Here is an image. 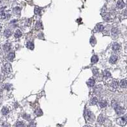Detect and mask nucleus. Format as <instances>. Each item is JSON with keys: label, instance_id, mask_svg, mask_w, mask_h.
<instances>
[{"label": "nucleus", "instance_id": "nucleus-25", "mask_svg": "<svg viewBox=\"0 0 127 127\" xmlns=\"http://www.w3.org/2000/svg\"><path fill=\"white\" fill-rule=\"evenodd\" d=\"M90 42H91V43L92 44V45H93L94 44L96 43V40L94 38V37H92L91 38V40H90Z\"/></svg>", "mask_w": 127, "mask_h": 127}, {"label": "nucleus", "instance_id": "nucleus-17", "mask_svg": "<svg viewBox=\"0 0 127 127\" xmlns=\"http://www.w3.org/2000/svg\"><path fill=\"white\" fill-rule=\"evenodd\" d=\"M104 76L105 78H110L111 74H110V73L107 71H105L104 72Z\"/></svg>", "mask_w": 127, "mask_h": 127}, {"label": "nucleus", "instance_id": "nucleus-20", "mask_svg": "<svg viewBox=\"0 0 127 127\" xmlns=\"http://www.w3.org/2000/svg\"><path fill=\"white\" fill-rule=\"evenodd\" d=\"M42 28V24L41 22H38L36 25V29H40Z\"/></svg>", "mask_w": 127, "mask_h": 127}, {"label": "nucleus", "instance_id": "nucleus-4", "mask_svg": "<svg viewBox=\"0 0 127 127\" xmlns=\"http://www.w3.org/2000/svg\"><path fill=\"white\" fill-rule=\"evenodd\" d=\"M117 122H118L119 125H121V126H124L126 124V121H125V119L123 118H120L118 119Z\"/></svg>", "mask_w": 127, "mask_h": 127}, {"label": "nucleus", "instance_id": "nucleus-3", "mask_svg": "<svg viewBox=\"0 0 127 127\" xmlns=\"http://www.w3.org/2000/svg\"><path fill=\"white\" fill-rule=\"evenodd\" d=\"M125 6V3H124L123 0H119L117 3V7L119 9H121L124 8Z\"/></svg>", "mask_w": 127, "mask_h": 127}, {"label": "nucleus", "instance_id": "nucleus-24", "mask_svg": "<svg viewBox=\"0 0 127 127\" xmlns=\"http://www.w3.org/2000/svg\"><path fill=\"white\" fill-rule=\"evenodd\" d=\"M35 113L38 116H41L42 115V111L40 109H37V110L35 111Z\"/></svg>", "mask_w": 127, "mask_h": 127}, {"label": "nucleus", "instance_id": "nucleus-5", "mask_svg": "<svg viewBox=\"0 0 127 127\" xmlns=\"http://www.w3.org/2000/svg\"><path fill=\"white\" fill-rule=\"evenodd\" d=\"M117 60H118V57L116 55H113L111 56L110 58V62L112 63V64H114L117 61Z\"/></svg>", "mask_w": 127, "mask_h": 127}, {"label": "nucleus", "instance_id": "nucleus-29", "mask_svg": "<svg viewBox=\"0 0 127 127\" xmlns=\"http://www.w3.org/2000/svg\"><path fill=\"white\" fill-rule=\"evenodd\" d=\"M21 122H19V123H17V127H23V126H24V125H21Z\"/></svg>", "mask_w": 127, "mask_h": 127}, {"label": "nucleus", "instance_id": "nucleus-28", "mask_svg": "<svg viewBox=\"0 0 127 127\" xmlns=\"http://www.w3.org/2000/svg\"><path fill=\"white\" fill-rule=\"evenodd\" d=\"M98 102V100H97V98H95V97H94L91 100V104H96Z\"/></svg>", "mask_w": 127, "mask_h": 127}, {"label": "nucleus", "instance_id": "nucleus-10", "mask_svg": "<svg viewBox=\"0 0 127 127\" xmlns=\"http://www.w3.org/2000/svg\"><path fill=\"white\" fill-rule=\"evenodd\" d=\"M21 36H22V33H21V31H20V30H19V29H18V30H17V31H16V32L15 33V38H20Z\"/></svg>", "mask_w": 127, "mask_h": 127}, {"label": "nucleus", "instance_id": "nucleus-16", "mask_svg": "<svg viewBox=\"0 0 127 127\" xmlns=\"http://www.w3.org/2000/svg\"><path fill=\"white\" fill-rule=\"evenodd\" d=\"M27 48H29L31 50H33L34 48V44L32 42H28L27 43Z\"/></svg>", "mask_w": 127, "mask_h": 127}, {"label": "nucleus", "instance_id": "nucleus-14", "mask_svg": "<svg viewBox=\"0 0 127 127\" xmlns=\"http://www.w3.org/2000/svg\"><path fill=\"white\" fill-rule=\"evenodd\" d=\"M87 85H88L89 86L91 87V86H93L94 85H95V81L93 79H90L89 81L87 82Z\"/></svg>", "mask_w": 127, "mask_h": 127}, {"label": "nucleus", "instance_id": "nucleus-6", "mask_svg": "<svg viewBox=\"0 0 127 127\" xmlns=\"http://www.w3.org/2000/svg\"><path fill=\"white\" fill-rule=\"evenodd\" d=\"M120 86L122 88H126L127 86V81L126 79H122L120 82Z\"/></svg>", "mask_w": 127, "mask_h": 127}, {"label": "nucleus", "instance_id": "nucleus-15", "mask_svg": "<svg viewBox=\"0 0 127 127\" xmlns=\"http://www.w3.org/2000/svg\"><path fill=\"white\" fill-rule=\"evenodd\" d=\"M15 57V54L14 53H10L9 55H8V59L10 60V61H12L13 59Z\"/></svg>", "mask_w": 127, "mask_h": 127}, {"label": "nucleus", "instance_id": "nucleus-8", "mask_svg": "<svg viewBox=\"0 0 127 127\" xmlns=\"http://www.w3.org/2000/svg\"><path fill=\"white\" fill-rule=\"evenodd\" d=\"M6 17V14L4 10H0V19H5Z\"/></svg>", "mask_w": 127, "mask_h": 127}, {"label": "nucleus", "instance_id": "nucleus-19", "mask_svg": "<svg viewBox=\"0 0 127 127\" xmlns=\"http://www.w3.org/2000/svg\"><path fill=\"white\" fill-rule=\"evenodd\" d=\"M10 49V44H6V45H4V50L7 52V51H9Z\"/></svg>", "mask_w": 127, "mask_h": 127}, {"label": "nucleus", "instance_id": "nucleus-23", "mask_svg": "<svg viewBox=\"0 0 127 127\" xmlns=\"http://www.w3.org/2000/svg\"><path fill=\"white\" fill-rule=\"evenodd\" d=\"M97 29L98 31H102L104 30V26L102 25H97Z\"/></svg>", "mask_w": 127, "mask_h": 127}, {"label": "nucleus", "instance_id": "nucleus-30", "mask_svg": "<svg viewBox=\"0 0 127 127\" xmlns=\"http://www.w3.org/2000/svg\"><path fill=\"white\" fill-rule=\"evenodd\" d=\"M1 29H2V27H1V25H0V33H1Z\"/></svg>", "mask_w": 127, "mask_h": 127}, {"label": "nucleus", "instance_id": "nucleus-11", "mask_svg": "<svg viewBox=\"0 0 127 127\" xmlns=\"http://www.w3.org/2000/svg\"><path fill=\"white\" fill-rule=\"evenodd\" d=\"M1 112H2V114L3 115H8V113H9V109L6 108V107H3V108L2 109V111H1Z\"/></svg>", "mask_w": 127, "mask_h": 127}, {"label": "nucleus", "instance_id": "nucleus-22", "mask_svg": "<svg viewBox=\"0 0 127 127\" xmlns=\"http://www.w3.org/2000/svg\"><path fill=\"white\" fill-rule=\"evenodd\" d=\"M98 123H100V124H102V123H104V118H103V117L101 116H100L99 118H98Z\"/></svg>", "mask_w": 127, "mask_h": 127}, {"label": "nucleus", "instance_id": "nucleus-31", "mask_svg": "<svg viewBox=\"0 0 127 127\" xmlns=\"http://www.w3.org/2000/svg\"><path fill=\"white\" fill-rule=\"evenodd\" d=\"M1 2V0H0V3Z\"/></svg>", "mask_w": 127, "mask_h": 127}, {"label": "nucleus", "instance_id": "nucleus-7", "mask_svg": "<svg viewBox=\"0 0 127 127\" xmlns=\"http://www.w3.org/2000/svg\"><path fill=\"white\" fill-rule=\"evenodd\" d=\"M99 106H100V107H105L107 106V102L105 100H101L100 102H99Z\"/></svg>", "mask_w": 127, "mask_h": 127}, {"label": "nucleus", "instance_id": "nucleus-27", "mask_svg": "<svg viewBox=\"0 0 127 127\" xmlns=\"http://www.w3.org/2000/svg\"><path fill=\"white\" fill-rule=\"evenodd\" d=\"M35 14H39V13H40V8H35Z\"/></svg>", "mask_w": 127, "mask_h": 127}, {"label": "nucleus", "instance_id": "nucleus-9", "mask_svg": "<svg viewBox=\"0 0 127 127\" xmlns=\"http://www.w3.org/2000/svg\"><path fill=\"white\" fill-rule=\"evenodd\" d=\"M98 57L96 56V55H93V56L92 57L91 60L92 64H95V63H96L97 62H98Z\"/></svg>", "mask_w": 127, "mask_h": 127}, {"label": "nucleus", "instance_id": "nucleus-2", "mask_svg": "<svg viewBox=\"0 0 127 127\" xmlns=\"http://www.w3.org/2000/svg\"><path fill=\"white\" fill-rule=\"evenodd\" d=\"M4 71L6 73H10L12 71V67H11V65L10 64H6L5 66Z\"/></svg>", "mask_w": 127, "mask_h": 127}, {"label": "nucleus", "instance_id": "nucleus-13", "mask_svg": "<svg viewBox=\"0 0 127 127\" xmlns=\"http://www.w3.org/2000/svg\"><path fill=\"white\" fill-rule=\"evenodd\" d=\"M120 48V46H119V45L118 43H114L113 45V49L115 51H116V50H118Z\"/></svg>", "mask_w": 127, "mask_h": 127}, {"label": "nucleus", "instance_id": "nucleus-1", "mask_svg": "<svg viewBox=\"0 0 127 127\" xmlns=\"http://www.w3.org/2000/svg\"><path fill=\"white\" fill-rule=\"evenodd\" d=\"M114 108L115 109V110H116V111L117 114L119 115H122V114L123 113V112H124L123 108L121 107L120 106H119L118 105H116V106Z\"/></svg>", "mask_w": 127, "mask_h": 127}, {"label": "nucleus", "instance_id": "nucleus-18", "mask_svg": "<svg viewBox=\"0 0 127 127\" xmlns=\"http://www.w3.org/2000/svg\"><path fill=\"white\" fill-rule=\"evenodd\" d=\"M111 86H113V88H116L118 86V83L117 82V81H115V80H114V81L112 82V84H111Z\"/></svg>", "mask_w": 127, "mask_h": 127}, {"label": "nucleus", "instance_id": "nucleus-12", "mask_svg": "<svg viewBox=\"0 0 127 127\" xmlns=\"http://www.w3.org/2000/svg\"><path fill=\"white\" fill-rule=\"evenodd\" d=\"M4 34L6 37L8 38L9 36H10V35L12 34V33H11V31L9 29H6V30H5V31Z\"/></svg>", "mask_w": 127, "mask_h": 127}, {"label": "nucleus", "instance_id": "nucleus-21", "mask_svg": "<svg viewBox=\"0 0 127 127\" xmlns=\"http://www.w3.org/2000/svg\"><path fill=\"white\" fill-rule=\"evenodd\" d=\"M14 12L15 13L19 14V13H20V12H21V8H18V7L15 8L14 9Z\"/></svg>", "mask_w": 127, "mask_h": 127}, {"label": "nucleus", "instance_id": "nucleus-26", "mask_svg": "<svg viewBox=\"0 0 127 127\" xmlns=\"http://www.w3.org/2000/svg\"><path fill=\"white\" fill-rule=\"evenodd\" d=\"M117 33H118V29L114 28V29H113V30H112V34H113V36L116 35Z\"/></svg>", "mask_w": 127, "mask_h": 127}]
</instances>
